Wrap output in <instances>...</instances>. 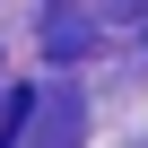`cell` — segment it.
I'll return each mask as SVG.
<instances>
[{
	"label": "cell",
	"instance_id": "obj_1",
	"mask_svg": "<svg viewBox=\"0 0 148 148\" xmlns=\"http://www.w3.org/2000/svg\"><path fill=\"white\" fill-rule=\"evenodd\" d=\"M70 131H79L70 96H18V122H9L0 148H70Z\"/></svg>",
	"mask_w": 148,
	"mask_h": 148
}]
</instances>
